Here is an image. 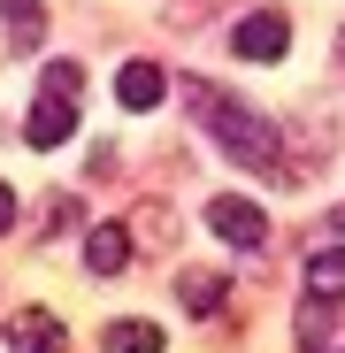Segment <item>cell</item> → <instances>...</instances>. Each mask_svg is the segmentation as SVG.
Wrapping results in <instances>:
<instances>
[{
	"label": "cell",
	"mask_w": 345,
	"mask_h": 353,
	"mask_svg": "<svg viewBox=\"0 0 345 353\" xmlns=\"http://www.w3.org/2000/svg\"><path fill=\"white\" fill-rule=\"evenodd\" d=\"M185 100H192V123L222 146V161L230 169H246V176H269V185H300V169H292V154H284V139H276V123L269 115H253L238 92H222V85H185Z\"/></svg>",
	"instance_id": "obj_1"
},
{
	"label": "cell",
	"mask_w": 345,
	"mask_h": 353,
	"mask_svg": "<svg viewBox=\"0 0 345 353\" xmlns=\"http://www.w3.org/2000/svg\"><path fill=\"white\" fill-rule=\"evenodd\" d=\"M207 230H215L222 246H238V254H261V246H269V215H261L253 200H230V192L207 200Z\"/></svg>",
	"instance_id": "obj_2"
},
{
	"label": "cell",
	"mask_w": 345,
	"mask_h": 353,
	"mask_svg": "<svg viewBox=\"0 0 345 353\" xmlns=\"http://www.w3.org/2000/svg\"><path fill=\"white\" fill-rule=\"evenodd\" d=\"M284 39H292L284 8H253V16H238V31H230V54H238V62H284Z\"/></svg>",
	"instance_id": "obj_3"
},
{
	"label": "cell",
	"mask_w": 345,
	"mask_h": 353,
	"mask_svg": "<svg viewBox=\"0 0 345 353\" xmlns=\"http://www.w3.org/2000/svg\"><path fill=\"white\" fill-rule=\"evenodd\" d=\"M131 246H138V230H131V215H123V223H100L92 239H85V269H92V276H123Z\"/></svg>",
	"instance_id": "obj_4"
},
{
	"label": "cell",
	"mask_w": 345,
	"mask_h": 353,
	"mask_svg": "<svg viewBox=\"0 0 345 353\" xmlns=\"http://www.w3.org/2000/svg\"><path fill=\"white\" fill-rule=\"evenodd\" d=\"M77 131V100H62V92H39V108H31V123H23V139L46 154V146H62Z\"/></svg>",
	"instance_id": "obj_5"
},
{
	"label": "cell",
	"mask_w": 345,
	"mask_h": 353,
	"mask_svg": "<svg viewBox=\"0 0 345 353\" xmlns=\"http://www.w3.org/2000/svg\"><path fill=\"white\" fill-rule=\"evenodd\" d=\"M177 300H185L192 315H222V307H230V276H222V269H185V276H177Z\"/></svg>",
	"instance_id": "obj_6"
},
{
	"label": "cell",
	"mask_w": 345,
	"mask_h": 353,
	"mask_svg": "<svg viewBox=\"0 0 345 353\" xmlns=\"http://www.w3.org/2000/svg\"><path fill=\"white\" fill-rule=\"evenodd\" d=\"M161 85H169V77H161L154 62H123V70H115V100H123L131 115H146V108H161Z\"/></svg>",
	"instance_id": "obj_7"
},
{
	"label": "cell",
	"mask_w": 345,
	"mask_h": 353,
	"mask_svg": "<svg viewBox=\"0 0 345 353\" xmlns=\"http://www.w3.org/2000/svg\"><path fill=\"white\" fill-rule=\"evenodd\" d=\"M307 292L315 300H345V246H315L307 254Z\"/></svg>",
	"instance_id": "obj_8"
},
{
	"label": "cell",
	"mask_w": 345,
	"mask_h": 353,
	"mask_svg": "<svg viewBox=\"0 0 345 353\" xmlns=\"http://www.w3.org/2000/svg\"><path fill=\"white\" fill-rule=\"evenodd\" d=\"M39 345H62V323L54 315H8V353H39Z\"/></svg>",
	"instance_id": "obj_9"
},
{
	"label": "cell",
	"mask_w": 345,
	"mask_h": 353,
	"mask_svg": "<svg viewBox=\"0 0 345 353\" xmlns=\"http://www.w3.org/2000/svg\"><path fill=\"white\" fill-rule=\"evenodd\" d=\"M46 23H39V0H8V54H39Z\"/></svg>",
	"instance_id": "obj_10"
},
{
	"label": "cell",
	"mask_w": 345,
	"mask_h": 353,
	"mask_svg": "<svg viewBox=\"0 0 345 353\" xmlns=\"http://www.w3.org/2000/svg\"><path fill=\"white\" fill-rule=\"evenodd\" d=\"M337 330V300H315V292H307V307H300V345H322Z\"/></svg>",
	"instance_id": "obj_11"
},
{
	"label": "cell",
	"mask_w": 345,
	"mask_h": 353,
	"mask_svg": "<svg viewBox=\"0 0 345 353\" xmlns=\"http://www.w3.org/2000/svg\"><path fill=\"white\" fill-rule=\"evenodd\" d=\"M39 92H62V100H85V62H46V70H39Z\"/></svg>",
	"instance_id": "obj_12"
},
{
	"label": "cell",
	"mask_w": 345,
	"mask_h": 353,
	"mask_svg": "<svg viewBox=\"0 0 345 353\" xmlns=\"http://www.w3.org/2000/svg\"><path fill=\"white\" fill-rule=\"evenodd\" d=\"M100 338H107L115 353H154V345H161V330H154V323H107Z\"/></svg>",
	"instance_id": "obj_13"
},
{
	"label": "cell",
	"mask_w": 345,
	"mask_h": 353,
	"mask_svg": "<svg viewBox=\"0 0 345 353\" xmlns=\"http://www.w3.org/2000/svg\"><path fill=\"white\" fill-rule=\"evenodd\" d=\"M131 230H138L146 246H169V239H177V223H169V208H131Z\"/></svg>",
	"instance_id": "obj_14"
},
{
	"label": "cell",
	"mask_w": 345,
	"mask_h": 353,
	"mask_svg": "<svg viewBox=\"0 0 345 353\" xmlns=\"http://www.w3.org/2000/svg\"><path fill=\"white\" fill-rule=\"evenodd\" d=\"M337 70H345V31H337Z\"/></svg>",
	"instance_id": "obj_15"
},
{
	"label": "cell",
	"mask_w": 345,
	"mask_h": 353,
	"mask_svg": "<svg viewBox=\"0 0 345 353\" xmlns=\"http://www.w3.org/2000/svg\"><path fill=\"white\" fill-rule=\"evenodd\" d=\"M330 223H337V230H345V208H337V215H330Z\"/></svg>",
	"instance_id": "obj_16"
}]
</instances>
